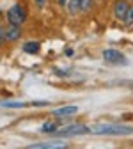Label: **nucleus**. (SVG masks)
<instances>
[{
  "label": "nucleus",
  "instance_id": "f257e3e1",
  "mask_svg": "<svg viewBox=\"0 0 133 149\" xmlns=\"http://www.w3.org/2000/svg\"><path fill=\"white\" fill-rule=\"evenodd\" d=\"M89 133H94V135H131L133 133V126L101 123V124L89 126Z\"/></svg>",
  "mask_w": 133,
  "mask_h": 149
},
{
  "label": "nucleus",
  "instance_id": "f03ea898",
  "mask_svg": "<svg viewBox=\"0 0 133 149\" xmlns=\"http://www.w3.org/2000/svg\"><path fill=\"white\" fill-rule=\"evenodd\" d=\"M6 16H7V22H9L11 25H18V27H20V25L27 20V11H25L23 6L16 4V6H13V7L7 11Z\"/></svg>",
  "mask_w": 133,
  "mask_h": 149
},
{
  "label": "nucleus",
  "instance_id": "7ed1b4c3",
  "mask_svg": "<svg viewBox=\"0 0 133 149\" xmlns=\"http://www.w3.org/2000/svg\"><path fill=\"white\" fill-rule=\"evenodd\" d=\"M89 133V126H84V124H68V126H62V128H57L55 135L59 137H73V135H85Z\"/></svg>",
  "mask_w": 133,
  "mask_h": 149
},
{
  "label": "nucleus",
  "instance_id": "20e7f679",
  "mask_svg": "<svg viewBox=\"0 0 133 149\" xmlns=\"http://www.w3.org/2000/svg\"><path fill=\"white\" fill-rule=\"evenodd\" d=\"M103 59L108 64H121V66H126L128 64L126 57H124L121 52H117V50H105L103 52Z\"/></svg>",
  "mask_w": 133,
  "mask_h": 149
},
{
  "label": "nucleus",
  "instance_id": "39448f33",
  "mask_svg": "<svg viewBox=\"0 0 133 149\" xmlns=\"http://www.w3.org/2000/svg\"><path fill=\"white\" fill-rule=\"evenodd\" d=\"M66 142L61 140H50V142H39V144H34L30 146V149H66Z\"/></svg>",
  "mask_w": 133,
  "mask_h": 149
},
{
  "label": "nucleus",
  "instance_id": "423d86ee",
  "mask_svg": "<svg viewBox=\"0 0 133 149\" xmlns=\"http://www.w3.org/2000/svg\"><path fill=\"white\" fill-rule=\"evenodd\" d=\"M128 7L130 6L124 2V0H117L116 6H114V16H116L117 20H124V16L128 13Z\"/></svg>",
  "mask_w": 133,
  "mask_h": 149
},
{
  "label": "nucleus",
  "instance_id": "0eeeda50",
  "mask_svg": "<svg viewBox=\"0 0 133 149\" xmlns=\"http://www.w3.org/2000/svg\"><path fill=\"white\" fill-rule=\"evenodd\" d=\"M20 36H22V32H20V27L18 25H11L9 23V27L4 30V39L6 41H16Z\"/></svg>",
  "mask_w": 133,
  "mask_h": 149
},
{
  "label": "nucleus",
  "instance_id": "6e6552de",
  "mask_svg": "<svg viewBox=\"0 0 133 149\" xmlns=\"http://www.w3.org/2000/svg\"><path fill=\"white\" fill-rule=\"evenodd\" d=\"M77 112H78V107L69 105V107H62V108L53 110V116H57V117H66V116H73V114H77Z\"/></svg>",
  "mask_w": 133,
  "mask_h": 149
},
{
  "label": "nucleus",
  "instance_id": "1a4fd4ad",
  "mask_svg": "<svg viewBox=\"0 0 133 149\" xmlns=\"http://www.w3.org/2000/svg\"><path fill=\"white\" fill-rule=\"evenodd\" d=\"M39 48H41V45L36 43V41H29V43L23 45V52L25 53H39Z\"/></svg>",
  "mask_w": 133,
  "mask_h": 149
},
{
  "label": "nucleus",
  "instance_id": "9d476101",
  "mask_svg": "<svg viewBox=\"0 0 133 149\" xmlns=\"http://www.w3.org/2000/svg\"><path fill=\"white\" fill-rule=\"evenodd\" d=\"M0 107H4V108H22V107H25V103H22V101H2Z\"/></svg>",
  "mask_w": 133,
  "mask_h": 149
},
{
  "label": "nucleus",
  "instance_id": "9b49d317",
  "mask_svg": "<svg viewBox=\"0 0 133 149\" xmlns=\"http://www.w3.org/2000/svg\"><path fill=\"white\" fill-rule=\"evenodd\" d=\"M123 22H124L126 25H131V23H133V6L128 7V13H126V16H124Z\"/></svg>",
  "mask_w": 133,
  "mask_h": 149
},
{
  "label": "nucleus",
  "instance_id": "f8f14e48",
  "mask_svg": "<svg viewBox=\"0 0 133 149\" xmlns=\"http://www.w3.org/2000/svg\"><path fill=\"white\" fill-rule=\"evenodd\" d=\"M43 132L45 133H52V132H57V126L55 124H52V123H46V124H43Z\"/></svg>",
  "mask_w": 133,
  "mask_h": 149
},
{
  "label": "nucleus",
  "instance_id": "ddd939ff",
  "mask_svg": "<svg viewBox=\"0 0 133 149\" xmlns=\"http://www.w3.org/2000/svg\"><path fill=\"white\" fill-rule=\"evenodd\" d=\"M92 6V0H80V11H89Z\"/></svg>",
  "mask_w": 133,
  "mask_h": 149
},
{
  "label": "nucleus",
  "instance_id": "4468645a",
  "mask_svg": "<svg viewBox=\"0 0 133 149\" xmlns=\"http://www.w3.org/2000/svg\"><path fill=\"white\" fill-rule=\"evenodd\" d=\"M34 2H36V6L39 7V9H43V7L46 6V0H34Z\"/></svg>",
  "mask_w": 133,
  "mask_h": 149
},
{
  "label": "nucleus",
  "instance_id": "2eb2a0df",
  "mask_svg": "<svg viewBox=\"0 0 133 149\" xmlns=\"http://www.w3.org/2000/svg\"><path fill=\"white\" fill-rule=\"evenodd\" d=\"M4 41H6V39H4V30H2V29H0V45H2Z\"/></svg>",
  "mask_w": 133,
  "mask_h": 149
},
{
  "label": "nucleus",
  "instance_id": "dca6fc26",
  "mask_svg": "<svg viewBox=\"0 0 133 149\" xmlns=\"http://www.w3.org/2000/svg\"><path fill=\"white\" fill-rule=\"evenodd\" d=\"M68 2H69V0H59V6H64V7H66Z\"/></svg>",
  "mask_w": 133,
  "mask_h": 149
}]
</instances>
